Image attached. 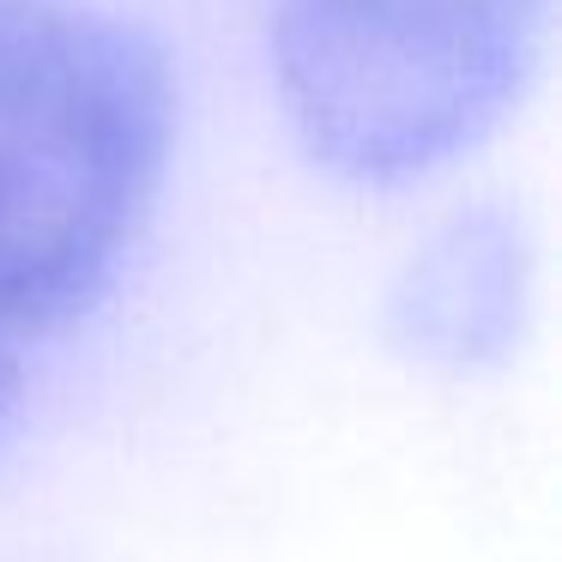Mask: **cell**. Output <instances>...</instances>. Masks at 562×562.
<instances>
[{
  "mask_svg": "<svg viewBox=\"0 0 562 562\" xmlns=\"http://www.w3.org/2000/svg\"><path fill=\"white\" fill-rule=\"evenodd\" d=\"M532 315V236L508 206H460L405 255L387 291V339L441 375L490 369Z\"/></svg>",
  "mask_w": 562,
  "mask_h": 562,
  "instance_id": "3957f363",
  "label": "cell"
},
{
  "mask_svg": "<svg viewBox=\"0 0 562 562\" xmlns=\"http://www.w3.org/2000/svg\"><path fill=\"white\" fill-rule=\"evenodd\" d=\"M19 393H25V375H19L13 339L0 333V436H7V429H13V417H19Z\"/></svg>",
  "mask_w": 562,
  "mask_h": 562,
  "instance_id": "277c9868",
  "label": "cell"
},
{
  "mask_svg": "<svg viewBox=\"0 0 562 562\" xmlns=\"http://www.w3.org/2000/svg\"><path fill=\"white\" fill-rule=\"evenodd\" d=\"M176 74L139 25L79 0H0V333L91 315L151 224Z\"/></svg>",
  "mask_w": 562,
  "mask_h": 562,
  "instance_id": "6da1fadb",
  "label": "cell"
},
{
  "mask_svg": "<svg viewBox=\"0 0 562 562\" xmlns=\"http://www.w3.org/2000/svg\"><path fill=\"white\" fill-rule=\"evenodd\" d=\"M550 0H279L272 86L315 170L412 188L520 103Z\"/></svg>",
  "mask_w": 562,
  "mask_h": 562,
  "instance_id": "7a4b0ae2",
  "label": "cell"
}]
</instances>
